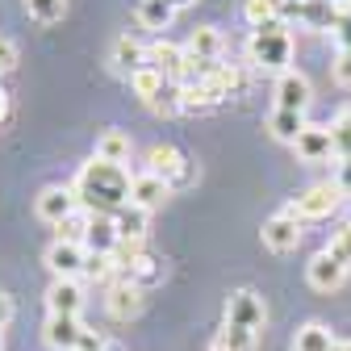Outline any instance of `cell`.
<instances>
[{"label": "cell", "mask_w": 351, "mask_h": 351, "mask_svg": "<svg viewBox=\"0 0 351 351\" xmlns=\"http://www.w3.org/2000/svg\"><path fill=\"white\" fill-rule=\"evenodd\" d=\"M130 184H134V176H130L121 163H105V159L93 155V159L80 167L71 193H75L80 209L101 213V217H113L117 209L130 205Z\"/></svg>", "instance_id": "obj_1"}, {"label": "cell", "mask_w": 351, "mask_h": 351, "mask_svg": "<svg viewBox=\"0 0 351 351\" xmlns=\"http://www.w3.org/2000/svg\"><path fill=\"white\" fill-rule=\"evenodd\" d=\"M247 55H251V63L255 67H263V71H289V63H293V34H289V25L285 21H268V25H259L255 34H251V42H247Z\"/></svg>", "instance_id": "obj_2"}, {"label": "cell", "mask_w": 351, "mask_h": 351, "mask_svg": "<svg viewBox=\"0 0 351 351\" xmlns=\"http://www.w3.org/2000/svg\"><path fill=\"white\" fill-rule=\"evenodd\" d=\"M147 171L163 176V180H167L171 189L193 184V163L184 159V151H176L171 143H155V147L147 151Z\"/></svg>", "instance_id": "obj_3"}, {"label": "cell", "mask_w": 351, "mask_h": 351, "mask_svg": "<svg viewBox=\"0 0 351 351\" xmlns=\"http://www.w3.org/2000/svg\"><path fill=\"white\" fill-rule=\"evenodd\" d=\"M339 201H343V193H339L335 180H330V184H314V189H305L301 197H293L289 213L301 217V222H318V217H330V213L339 209Z\"/></svg>", "instance_id": "obj_4"}, {"label": "cell", "mask_w": 351, "mask_h": 351, "mask_svg": "<svg viewBox=\"0 0 351 351\" xmlns=\"http://www.w3.org/2000/svg\"><path fill=\"white\" fill-rule=\"evenodd\" d=\"M226 322L230 326H247V330H263V322H268V305H263V297L255 293V289H239V293H230V301H226Z\"/></svg>", "instance_id": "obj_5"}, {"label": "cell", "mask_w": 351, "mask_h": 351, "mask_svg": "<svg viewBox=\"0 0 351 351\" xmlns=\"http://www.w3.org/2000/svg\"><path fill=\"white\" fill-rule=\"evenodd\" d=\"M259 239H263V247H268V251H276V255H285V251H297V243H301V217H293L289 209L272 213L268 222H263Z\"/></svg>", "instance_id": "obj_6"}, {"label": "cell", "mask_w": 351, "mask_h": 351, "mask_svg": "<svg viewBox=\"0 0 351 351\" xmlns=\"http://www.w3.org/2000/svg\"><path fill=\"white\" fill-rule=\"evenodd\" d=\"M75 209H80V201H75V193L63 189V184H47V189L38 193V201H34V213L42 217V222H51V226L67 222Z\"/></svg>", "instance_id": "obj_7"}, {"label": "cell", "mask_w": 351, "mask_h": 351, "mask_svg": "<svg viewBox=\"0 0 351 351\" xmlns=\"http://www.w3.org/2000/svg\"><path fill=\"white\" fill-rule=\"evenodd\" d=\"M314 101V88L297 67H289L280 80H276V109H289V113H305Z\"/></svg>", "instance_id": "obj_8"}, {"label": "cell", "mask_w": 351, "mask_h": 351, "mask_svg": "<svg viewBox=\"0 0 351 351\" xmlns=\"http://www.w3.org/2000/svg\"><path fill=\"white\" fill-rule=\"evenodd\" d=\"M84 263H88V255H84V247L80 243H51L47 247V268L55 272V280H80L84 276Z\"/></svg>", "instance_id": "obj_9"}, {"label": "cell", "mask_w": 351, "mask_h": 351, "mask_svg": "<svg viewBox=\"0 0 351 351\" xmlns=\"http://www.w3.org/2000/svg\"><path fill=\"white\" fill-rule=\"evenodd\" d=\"M105 310H109V318H117V322L138 318V310H143V289H138L134 280H113L109 293H105Z\"/></svg>", "instance_id": "obj_10"}, {"label": "cell", "mask_w": 351, "mask_h": 351, "mask_svg": "<svg viewBox=\"0 0 351 351\" xmlns=\"http://www.w3.org/2000/svg\"><path fill=\"white\" fill-rule=\"evenodd\" d=\"M84 322L71 318V314H51L47 326H42V339H47L55 351H80V339H84Z\"/></svg>", "instance_id": "obj_11"}, {"label": "cell", "mask_w": 351, "mask_h": 351, "mask_svg": "<svg viewBox=\"0 0 351 351\" xmlns=\"http://www.w3.org/2000/svg\"><path fill=\"white\" fill-rule=\"evenodd\" d=\"M293 151H297V159H305V163H322V159H330V155H335L330 125H305L301 134H297V143H293Z\"/></svg>", "instance_id": "obj_12"}, {"label": "cell", "mask_w": 351, "mask_h": 351, "mask_svg": "<svg viewBox=\"0 0 351 351\" xmlns=\"http://www.w3.org/2000/svg\"><path fill=\"white\" fill-rule=\"evenodd\" d=\"M343 276H347V268H343V263H335L326 251H318L310 263H305V280H310V289H318V293L339 289V285H343Z\"/></svg>", "instance_id": "obj_13"}, {"label": "cell", "mask_w": 351, "mask_h": 351, "mask_svg": "<svg viewBox=\"0 0 351 351\" xmlns=\"http://www.w3.org/2000/svg\"><path fill=\"white\" fill-rule=\"evenodd\" d=\"M167 197H171V184L163 180V176H155V171H138L134 184H130V201L143 205V209H155V205H163Z\"/></svg>", "instance_id": "obj_14"}, {"label": "cell", "mask_w": 351, "mask_h": 351, "mask_svg": "<svg viewBox=\"0 0 351 351\" xmlns=\"http://www.w3.org/2000/svg\"><path fill=\"white\" fill-rule=\"evenodd\" d=\"M113 226H117L121 243H143V239H147V226H151V209H143V205L130 201L125 209L113 213Z\"/></svg>", "instance_id": "obj_15"}, {"label": "cell", "mask_w": 351, "mask_h": 351, "mask_svg": "<svg viewBox=\"0 0 351 351\" xmlns=\"http://www.w3.org/2000/svg\"><path fill=\"white\" fill-rule=\"evenodd\" d=\"M147 67H155L159 75H167L176 84V75H180V67H184V47H176V42L159 38L155 47H147Z\"/></svg>", "instance_id": "obj_16"}, {"label": "cell", "mask_w": 351, "mask_h": 351, "mask_svg": "<svg viewBox=\"0 0 351 351\" xmlns=\"http://www.w3.org/2000/svg\"><path fill=\"white\" fill-rule=\"evenodd\" d=\"M47 310L51 314L80 318V310H84V289H80V280H55L51 293H47Z\"/></svg>", "instance_id": "obj_17"}, {"label": "cell", "mask_w": 351, "mask_h": 351, "mask_svg": "<svg viewBox=\"0 0 351 351\" xmlns=\"http://www.w3.org/2000/svg\"><path fill=\"white\" fill-rule=\"evenodd\" d=\"M117 243H121V234H117V226H113V217L93 213V222H88V234H84V247L93 251V255H113Z\"/></svg>", "instance_id": "obj_18"}, {"label": "cell", "mask_w": 351, "mask_h": 351, "mask_svg": "<svg viewBox=\"0 0 351 351\" xmlns=\"http://www.w3.org/2000/svg\"><path fill=\"white\" fill-rule=\"evenodd\" d=\"M113 67L121 71V75H134V71H143L147 67V47H143V42H134V38H130V34H121L117 42H113Z\"/></svg>", "instance_id": "obj_19"}, {"label": "cell", "mask_w": 351, "mask_h": 351, "mask_svg": "<svg viewBox=\"0 0 351 351\" xmlns=\"http://www.w3.org/2000/svg\"><path fill=\"white\" fill-rule=\"evenodd\" d=\"M293 17H301L310 29H330V34H335V25H339V5H335V0H305V5L293 9Z\"/></svg>", "instance_id": "obj_20"}, {"label": "cell", "mask_w": 351, "mask_h": 351, "mask_svg": "<svg viewBox=\"0 0 351 351\" xmlns=\"http://www.w3.org/2000/svg\"><path fill=\"white\" fill-rule=\"evenodd\" d=\"M293 351H339V339L330 326L322 322H305L297 335H293Z\"/></svg>", "instance_id": "obj_21"}, {"label": "cell", "mask_w": 351, "mask_h": 351, "mask_svg": "<svg viewBox=\"0 0 351 351\" xmlns=\"http://www.w3.org/2000/svg\"><path fill=\"white\" fill-rule=\"evenodd\" d=\"M285 13H293L289 0H243V17L251 29L268 25V21H285Z\"/></svg>", "instance_id": "obj_22"}, {"label": "cell", "mask_w": 351, "mask_h": 351, "mask_svg": "<svg viewBox=\"0 0 351 351\" xmlns=\"http://www.w3.org/2000/svg\"><path fill=\"white\" fill-rule=\"evenodd\" d=\"M305 125H310V121H305V113H289V109H272V113H268V134H272L276 143H289V147H293Z\"/></svg>", "instance_id": "obj_23"}, {"label": "cell", "mask_w": 351, "mask_h": 351, "mask_svg": "<svg viewBox=\"0 0 351 351\" xmlns=\"http://www.w3.org/2000/svg\"><path fill=\"white\" fill-rule=\"evenodd\" d=\"M130 88H134V97H138V101L155 105V101L167 93V88H171V80H167V75H159L155 67H143V71L130 75Z\"/></svg>", "instance_id": "obj_24"}, {"label": "cell", "mask_w": 351, "mask_h": 351, "mask_svg": "<svg viewBox=\"0 0 351 351\" xmlns=\"http://www.w3.org/2000/svg\"><path fill=\"white\" fill-rule=\"evenodd\" d=\"M193 59H205V63H217V55H222V34H217L213 25H197L189 47H184Z\"/></svg>", "instance_id": "obj_25"}, {"label": "cell", "mask_w": 351, "mask_h": 351, "mask_svg": "<svg viewBox=\"0 0 351 351\" xmlns=\"http://www.w3.org/2000/svg\"><path fill=\"white\" fill-rule=\"evenodd\" d=\"M130 147H134V143H130V134H125V130H105V134L97 138V159H105V163H121L125 167V159H130Z\"/></svg>", "instance_id": "obj_26"}, {"label": "cell", "mask_w": 351, "mask_h": 351, "mask_svg": "<svg viewBox=\"0 0 351 351\" xmlns=\"http://www.w3.org/2000/svg\"><path fill=\"white\" fill-rule=\"evenodd\" d=\"M255 343H259V335L255 330H247V326H222L213 335V343H209V351H255Z\"/></svg>", "instance_id": "obj_27"}, {"label": "cell", "mask_w": 351, "mask_h": 351, "mask_svg": "<svg viewBox=\"0 0 351 351\" xmlns=\"http://www.w3.org/2000/svg\"><path fill=\"white\" fill-rule=\"evenodd\" d=\"M134 17H138L143 29H167L171 17H176V9L167 5V0H138V5H134Z\"/></svg>", "instance_id": "obj_28"}, {"label": "cell", "mask_w": 351, "mask_h": 351, "mask_svg": "<svg viewBox=\"0 0 351 351\" xmlns=\"http://www.w3.org/2000/svg\"><path fill=\"white\" fill-rule=\"evenodd\" d=\"M330 143H335V159H351V109H339L330 121Z\"/></svg>", "instance_id": "obj_29"}, {"label": "cell", "mask_w": 351, "mask_h": 351, "mask_svg": "<svg viewBox=\"0 0 351 351\" xmlns=\"http://www.w3.org/2000/svg\"><path fill=\"white\" fill-rule=\"evenodd\" d=\"M88 222H93V213L88 209H75L67 222H59L55 226V234H59V243H80L84 247V234H88Z\"/></svg>", "instance_id": "obj_30"}, {"label": "cell", "mask_w": 351, "mask_h": 351, "mask_svg": "<svg viewBox=\"0 0 351 351\" xmlns=\"http://www.w3.org/2000/svg\"><path fill=\"white\" fill-rule=\"evenodd\" d=\"M25 9H29V17L38 25H55L67 13V0H25Z\"/></svg>", "instance_id": "obj_31"}, {"label": "cell", "mask_w": 351, "mask_h": 351, "mask_svg": "<svg viewBox=\"0 0 351 351\" xmlns=\"http://www.w3.org/2000/svg\"><path fill=\"white\" fill-rule=\"evenodd\" d=\"M326 255H330L335 263H343V268H351V222H347V226H339V230L330 234Z\"/></svg>", "instance_id": "obj_32"}, {"label": "cell", "mask_w": 351, "mask_h": 351, "mask_svg": "<svg viewBox=\"0 0 351 351\" xmlns=\"http://www.w3.org/2000/svg\"><path fill=\"white\" fill-rule=\"evenodd\" d=\"M84 276H88V280H109V276H117V259H113V255H93V251H88Z\"/></svg>", "instance_id": "obj_33"}, {"label": "cell", "mask_w": 351, "mask_h": 351, "mask_svg": "<svg viewBox=\"0 0 351 351\" xmlns=\"http://www.w3.org/2000/svg\"><path fill=\"white\" fill-rule=\"evenodd\" d=\"M330 75H335V84H339V88H351V51H339V55H335Z\"/></svg>", "instance_id": "obj_34"}, {"label": "cell", "mask_w": 351, "mask_h": 351, "mask_svg": "<svg viewBox=\"0 0 351 351\" xmlns=\"http://www.w3.org/2000/svg\"><path fill=\"white\" fill-rule=\"evenodd\" d=\"M335 38H339V51H351V5H339V25H335Z\"/></svg>", "instance_id": "obj_35"}, {"label": "cell", "mask_w": 351, "mask_h": 351, "mask_svg": "<svg viewBox=\"0 0 351 351\" xmlns=\"http://www.w3.org/2000/svg\"><path fill=\"white\" fill-rule=\"evenodd\" d=\"M13 67H17V47H13V38L0 34V75L13 71Z\"/></svg>", "instance_id": "obj_36"}, {"label": "cell", "mask_w": 351, "mask_h": 351, "mask_svg": "<svg viewBox=\"0 0 351 351\" xmlns=\"http://www.w3.org/2000/svg\"><path fill=\"white\" fill-rule=\"evenodd\" d=\"M335 189L343 197H351V159H339V171H335Z\"/></svg>", "instance_id": "obj_37"}, {"label": "cell", "mask_w": 351, "mask_h": 351, "mask_svg": "<svg viewBox=\"0 0 351 351\" xmlns=\"http://www.w3.org/2000/svg\"><path fill=\"white\" fill-rule=\"evenodd\" d=\"M9 318H13V297H9V293H0V330L9 326Z\"/></svg>", "instance_id": "obj_38"}, {"label": "cell", "mask_w": 351, "mask_h": 351, "mask_svg": "<svg viewBox=\"0 0 351 351\" xmlns=\"http://www.w3.org/2000/svg\"><path fill=\"white\" fill-rule=\"evenodd\" d=\"M9 117V97H5V88H0V121Z\"/></svg>", "instance_id": "obj_39"}, {"label": "cell", "mask_w": 351, "mask_h": 351, "mask_svg": "<svg viewBox=\"0 0 351 351\" xmlns=\"http://www.w3.org/2000/svg\"><path fill=\"white\" fill-rule=\"evenodd\" d=\"M167 5H171L176 13H180V9H189V5H197V0H167Z\"/></svg>", "instance_id": "obj_40"}, {"label": "cell", "mask_w": 351, "mask_h": 351, "mask_svg": "<svg viewBox=\"0 0 351 351\" xmlns=\"http://www.w3.org/2000/svg\"><path fill=\"white\" fill-rule=\"evenodd\" d=\"M339 351H351V343H339Z\"/></svg>", "instance_id": "obj_41"}, {"label": "cell", "mask_w": 351, "mask_h": 351, "mask_svg": "<svg viewBox=\"0 0 351 351\" xmlns=\"http://www.w3.org/2000/svg\"><path fill=\"white\" fill-rule=\"evenodd\" d=\"M289 5H293V9H297V5H305V0H289Z\"/></svg>", "instance_id": "obj_42"}, {"label": "cell", "mask_w": 351, "mask_h": 351, "mask_svg": "<svg viewBox=\"0 0 351 351\" xmlns=\"http://www.w3.org/2000/svg\"><path fill=\"white\" fill-rule=\"evenodd\" d=\"M335 5H351V0H335Z\"/></svg>", "instance_id": "obj_43"}, {"label": "cell", "mask_w": 351, "mask_h": 351, "mask_svg": "<svg viewBox=\"0 0 351 351\" xmlns=\"http://www.w3.org/2000/svg\"><path fill=\"white\" fill-rule=\"evenodd\" d=\"M0 335H5V330H0Z\"/></svg>", "instance_id": "obj_44"}]
</instances>
